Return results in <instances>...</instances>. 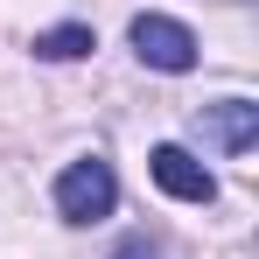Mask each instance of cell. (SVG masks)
I'll list each match as a JSON object with an SVG mask.
<instances>
[{"mask_svg": "<svg viewBox=\"0 0 259 259\" xmlns=\"http://www.w3.org/2000/svg\"><path fill=\"white\" fill-rule=\"evenodd\" d=\"M196 133H203L210 147H224V154H245L259 140V105L252 98H217V105L196 112Z\"/></svg>", "mask_w": 259, "mask_h": 259, "instance_id": "277c9868", "label": "cell"}, {"mask_svg": "<svg viewBox=\"0 0 259 259\" xmlns=\"http://www.w3.org/2000/svg\"><path fill=\"white\" fill-rule=\"evenodd\" d=\"M133 56L147 63V70H168V77H182V70H196V35L182 28V21H168V14H133Z\"/></svg>", "mask_w": 259, "mask_h": 259, "instance_id": "7a4b0ae2", "label": "cell"}, {"mask_svg": "<svg viewBox=\"0 0 259 259\" xmlns=\"http://www.w3.org/2000/svg\"><path fill=\"white\" fill-rule=\"evenodd\" d=\"M91 49H98V35H91L84 21H63V28H42V35H35V56H42V63H77Z\"/></svg>", "mask_w": 259, "mask_h": 259, "instance_id": "5b68a950", "label": "cell"}, {"mask_svg": "<svg viewBox=\"0 0 259 259\" xmlns=\"http://www.w3.org/2000/svg\"><path fill=\"white\" fill-rule=\"evenodd\" d=\"M147 175H154V182L168 189L175 203H210V196H217V175L203 168V161H196L189 147H175V140H161V147L147 154Z\"/></svg>", "mask_w": 259, "mask_h": 259, "instance_id": "3957f363", "label": "cell"}, {"mask_svg": "<svg viewBox=\"0 0 259 259\" xmlns=\"http://www.w3.org/2000/svg\"><path fill=\"white\" fill-rule=\"evenodd\" d=\"M112 203H119L112 161L84 154V161H70V168L56 175V210H63V224H98V217H112Z\"/></svg>", "mask_w": 259, "mask_h": 259, "instance_id": "6da1fadb", "label": "cell"}]
</instances>
